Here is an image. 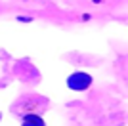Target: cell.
<instances>
[{
  "instance_id": "6da1fadb",
  "label": "cell",
  "mask_w": 128,
  "mask_h": 126,
  "mask_svg": "<svg viewBox=\"0 0 128 126\" xmlns=\"http://www.w3.org/2000/svg\"><path fill=\"white\" fill-rule=\"evenodd\" d=\"M90 84H92V76L88 73H75V74H71L69 78H67V86L73 88V90H76V92L86 90Z\"/></svg>"
},
{
  "instance_id": "7a4b0ae2",
  "label": "cell",
  "mask_w": 128,
  "mask_h": 126,
  "mask_svg": "<svg viewBox=\"0 0 128 126\" xmlns=\"http://www.w3.org/2000/svg\"><path fill=\"white\" fill-rule=\"evenodd\" d=\"M21 126H46V124H44V120L38 115H27L25 118H23Z\"/></svg>"
}]
</instances>
